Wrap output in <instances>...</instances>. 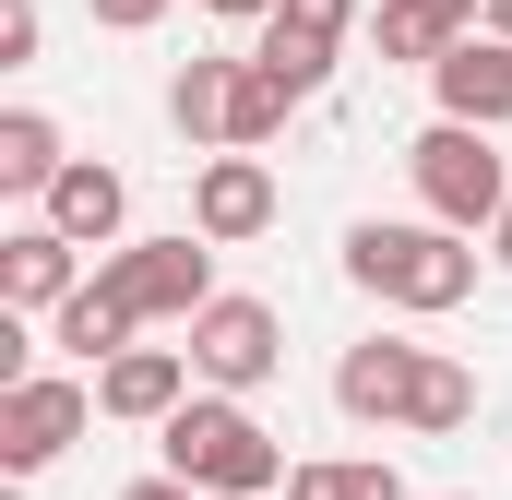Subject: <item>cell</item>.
Segmentation results:
<instances>
[{
    "label": "cell",
    "mask_w": 512,
    "mask_h": 500,
    "mask_svg": "<svg viewBox=\"0 0 512 500\" xmlns=\"http://www.w3.org/2000/svg\"><path fill=\"white\" fill-rule=\"evenodd\" d=\"M155 441H167V477H179V489H203V500H274L286 477H298V465H286V441L262 429L239 393H191Z\"/></svg>",
    "instance_id": "obj_2"
},
{
    "label": "cell",
    "mask_w": 512,
    "mask_h": 500,
    "mask_svg": "<svg viewBox=\"0 0 512 500\" xmlns=\"http://www.w3.org/2000/svg\"><path fill=\"white\" fill-rule=\"evenodd\" d=\"M60 167H72V143H60L48 108H0V191L48 203V191H60Z\"/></svg>",
    "instance_id": "obj_16"
},
{
    "label": "cell",
    "mask_w": 512,
    "mask_h": 500,
    "mask_svg": "<svg viewBox=\"0 0 512 500\" xmlns=\"http://www.w3.org/2000/svg\"><path fill=\"white\" fill-rule=\"evenodd\" d=\"M477 24H489V0H382V12H370L382 60H417V72H429L453 36H477Z\"/></svg>",
    "instance_id": "obj_15"
},
{
    "label": "cell",
    "mask_w": 512,
    "mask_h": 500,
    "mask_svg": "<svg viewBox=\"0 0 512 500\" xmlns=\"http://www.w3.org/2000/svg\"><path fill=\"white\" fill-rule=\"evenodd\" d=\"M274 227V167L262 155H203V179H191V239H215V250H239Z\"/></svg>",
    "instance_id": "obj_11"
},
{
    "label": "cell",
    "mask_w": 512,
    "mask_h": 500,
    "mask_svg": "<svg viewBox=\"0 0 512 500\" xmlns=\"http://www.w3.org/2000/svg\"><path fill=\"white\" fill-rule=\"evenodd\" d=\"M346 36H358V0H274V24L251 36V60L310 108L322 84H334V60H346Z\"/></svg>",
    "instance_id": "obj_7"
},
{
    "label": "cell",
    "mask_w": 512,
    "mask_h": 500,
    "mask_svg": "<svg viewBox=\"0 0 512 500\" xmlns=\"http://www.w3.org/2000/svg\"><path fill=\"white\" fill-rule=\"evenodd\" d=\"M84 298V250L60 239V227H12L0 239V310L12 322H60Z\"/></svg>",
    "instance_id": "obj_9"
},
{
    "label": "cell",
    "mask_w": 512,
    "mask_h": 500,
    "mask_svg": "<svg viewBox=\"0 0 512 500\" xmlns=\"http://www.w3.org/2000/svg\"><path fill=\"white\" fill-rule=\"evenodd\" d=\"M417 381H429V346L370 334V346H346V358H334V405H346L358 429H405V417H417Z\"/></svg>",
    "instance_id": "obj_8"
},
{
    "label": "cell",
    "mask_w": 512,
    "mask_h": 500,
    "mask_svg": "<svg viewBox=\"0 0 512 500\" xmlns=\"http://www.w3.org/2000/svg\"><path fill=\"white\" fill-rule=\"evenodd\" d=\"M465 417H477V370L429 346V381H417V417H405V429H417V441H441V429H465Z\"/></svg>",
    "instance_id": "obj_19"
},
{
    "label": "cell",
    "mask_w": 512,
    "mask_h": 500,
    "mask_svg": "<svg viewBox=\"0 0 512 500\" xmlns=\"http://www.w3.org/2000/svg\"><path fill=\"white\" fill-rule=\"evenodd\" d=\"M477 36H501V48H512V0H489V24H477Z\"/></svg>",
    "instance_id": "obj_25"
},
{
    "label": "cell",
    "mask_w": 512,
    "mask_h": 500,
    "mask_svg": "<svg viewBox=\"0 0 512 500\" xmlns=\"http://www.w3.org/2000/svg\"><path fill=\"white\" fill-rule=\"evenodd\" d=\"M84 429H96V381H72V370L12 381V393H0V477H12V489H24V477H48Z\"/></svg>",
    "instance_id": "obj_5"
},
{
    "label": "cell",
    "mask_w": 512,
    "mask_h": 500,
    "mask_svg": "<svg viewBox=\"0 0 512 500\" xmlns=\"http://www.w3.org/2000/svg\"><path fill=\"white\" fill-rule=\"evenodd\" d=\"M405 179H417V203H429V227H453V239H477V227H501L512 215V167L489 131L465 120H429L405 143Z\"/></svg>",
    "instance_id": "obj_3"
},
{
    "label": "cell",
    "mask_w": 512,
    "mask_h": 500,
    "mask_svg": "<svg viewBox=\"0 0 512 500\" xmlns=\"http://www.w3.org/2000/svg\"><path fill=\"white\" fill-rule=\"evenodd\" d=\"M286 500H405V477H393L382 453H310L286 477Z\"/></svg>",
    "instance_id": "obj_18"
},
{
    "label": "cell",
    "mask_w": 512,
    "mask_h": 500,
    "mask_svg": "<svg viewBox=\"0 0 512 500\" xmlns=\"http://www.w3.org/2000/svg\"><path fill=\"white\" fill-rule=\"evenodd\" d=\"M84 12H96L108 36H155V24H167V0H84Z\"/></svg>",
    "instance_id": "obj_22"
},
{
    "label": "cell",
    "mask_w": 512,
    "mask_h": 500,
    "mask_svg": "<svg viewBox=\"0 0 512 500\" xmlns=\"http://www.w3.org/2000/svg\"><path fill=\"white\" fill-rule=\"evenodd\" d=\"M191 393H203V381H191V346H131V358L96 370V417H120V429H167Z\"/></svg>",
    "instance_id": "obj_10"
},
{
    "label": "cell",
    "mask_w": 512,
    "mask_h": 500,
    "mask_svg": "<svg viewBox=\"0 0 512 500\" xmlns=\"http://www.w3.org/2000/svg\"><path fill=\"white\" fill-rule=\"evenodd\" d=\"M36 227H60L72 250H120V227H131V179H120V167H96V155H72V167H60V191L36 203Z\"/></svg>",
    "instance_id": "obj_13"
},
{
    "label": "cell",
    "mask_w": 512,
    "mask_h": 500,
    "mask_svg": "<svg viewBox=\"0 0 512 500\" xmlns=\"http://www.w3.org/2000/svg\"><path fill=\"white\" fill-rule=\"evenodd\" d=\"M131 334H143V322H131V310L108 298V286H96V274H84V298H72V310L48 322V346H72L84 370H108V358H131Z\"/></svg>",
    "instance_id": "obj_17"
},
{
    "label": "cell",
    "mask_w": 512,
    "mask_h": 500,
    "mask_svg": "<svg viewBox=\"0 0 512 500\" xmlns=\"http://www.w3.org/2000/svg\"><path fill=\"white\" fill-rule=\"evenodd\" d=\"M120 500H203V489H179V477H131Z\"/></svg>",
    "instance_id": "obj_24"
},
{
    "label": "cell",
    "mask_w": 512,
    "mask_h": 500,
    "mask_svg": "<svg viewBox=\"0 0 512 500\" xmlns=\"http://www.w3.org/2000/svg\"><path fill=\"white\" fill-rule=\"evenodd\" d=\"M286 108H298V96H286L262 60H239V120H227V155H262V143L286 131Z\"/></svg>",
    "instance_id": "obj_20"
},
{
    "label": "cell",
    "mask_w": 512,
    "mask_h": 500,
    "mask_svg": "<svg viewBox=\"0 0 512 500\" xmlns=\"http://www.w3.org/2000/svg\"><path fill=\"white\" fill-rule=\"evenodd\" d=\"M203 12H215V24H251V36L274 24V0H203Z\"/></svg>",
    "instance_id": "obj_23"
},
{
    "label": "cell",
    "mask_w": 512,
    "mask_h": 500,
    "mask_svg": "<svg viewBox=\"0 0 512 500\" xmlns=\"http://www.w3.org/2000/svg\"><path fill=\"white\" fill-rule=\"evenodd\" d=\"M167 120L191 155H227V120H239V60H179L167 72Z\"/></svg>",
    "instance_id": "obj_14"
},
{
    "label": "cell",
    "mask_w": 512,
    "mask_h": 500,
    "mask_svg": "<svg viewBox=\"0 0 512 500\" xmlns=\"http://www.w3.org/2000/svg\"><path fill=\"white\" fill-rule=\"evenodd\" d=\"M346 286L382 298V310L441 322V310L477 298V250L453 239V227H429V215H370V227H346Z\"/></svg>",
    "instance_id": "obj_1"
},
{
    "label": "cell",
    "mask_w": 512,
    "mask_h": 500,
    "mask_svg": "<svg viewBox=\"0 0 512 500\" xmlns=\"http://www.w3.org/2000/svg\"><path fill=\"white\" fill-rule=\"evenodd\" d=\"M429 96H441V120L501 131L512 120V48H501V36H453V48L429 60Z\"/></svg>",
    "instance_id": "obj_12"
},
{
    "label": "cell",
    "mask_w": 512,
    "mask_h": 500,
    "mask_svg": "<svg viewBox=\"0 0 512 500\" xmlns=\"http://www.w3.org/2000/svg\"><path fill=\"white\" fill-rule=\"evenodd\" d=\"M489 262H501V274H512V215H501V227H489Z\"/></svg>",
    "instance_id": "obj_26"
},
{
    "label": "cell",
    "mask_w": 512,
    "mask_h": 500,
    "mask_svg": "<svg viewBox=\"0 0 512 500\" xmlns=\"http://www.w3.org/2000/svg\"><path fill=\"white\" fill-rule=\"evenodd\" d=\"M274 370H286V322H274V298H239V286H227V298H215V310L191 322V381H203V393H239V405H251Z\"/></svg>",
    "instance_id": "obj_6"
},
{
    "label": "cell",
    "mask_w": 512,
    "mask_h": 500,
    "mask_svg": "<svg viewBox=\"0 0 512 500\" xmlns=\"http://www.w3.org/2000/svg\"><path fill=\"white\" fill-rule=\"evenodd\" d=\"M0 500H24V489H0Z\"/></svg>",
    "instance_id": "obj_27"
},
{
    "label": "cell",
    "mask_w": 512,
    "mask_h": 500,
    "mask_svg": "<svg viewBox=\"0 0 512 500\" xmlns=\"http://www.w3.org/2000/svg\"><path fill=\"white\" fill-rule=\"evenodd\" d=\"M96 286L120 298L131 322H179V334L227 298V286H215V239H191V227H179V239H120L96 262Z\"/></svg>",
    "instance_id": "obj_4"
},
{
    "label": "cell",
    "mask_w": 512,
    "mask_h": 500,
    "mask_svg": "<svg viewBox=\"0 0 512 500\" xmlns=\"http://www.w3.org/2000/svg\"><path fill=\"white\" fill-rule=\"evenodd\" d=\"M48 48V24H36V0H0V72H24Z\"/></svg>",
    "instance_id": "obj_21"
}]
</instances>
